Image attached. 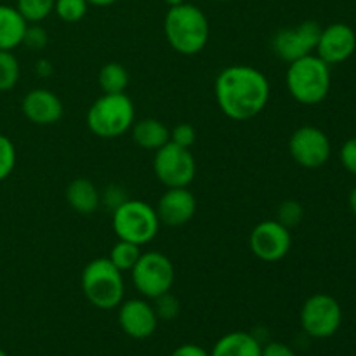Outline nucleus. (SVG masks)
Listing matches in <instances>:
<instances>
[{
	"label": "nucleus",
	"mask_w": 356,
	"mask_h": 356,
	"mask_svg": "<svg viewBox=\"0 0 356 356\" xmlns=\"http://www.w3.org/2000/svg\"><path fill=\"white\" fill-rule=\"evenodd\" d=\"M216 101L228 118L245 122L257 117L270 99V82L254 66L233 65L222 70L214 83Z\"/></svg>",
	"instance_id": "nucleus-1"
},
{
	"label": "nucleus",
	"mask_w": 356,
	"mask_h": 356,
	"mask_svg": "<svg viewBox=\"0 0 356 356\" xmlns=\"http://www.w3.org/2000/svg\"><path fill=\"white\" fill-rule=\"evenodd\" d=\"M163 31L170 47L183 56L198 54L209 42V21L204 10L184 2L165 14Z\"/></svg>",
	"instance_id": "nucleus-2"
},
{
	"label": "nucleus",
	"mask_w": 356,
	"mask_h": 356,
	"mask_svg": "<svg viewBox=\"0 0 356 356\" xmlns=\"http://www.w3.org/2000/svg\"><path fill=\"white\" fill-rule=\"evenodd\" d=\"M287 89L291 96L301 104H318L330 92V66L316 54L305 56L289 63Z\"/></svg>",
	"instance_id": "nucleus-3"
},
{
	"label": "nucleus",
	"mask_w": 356,
	"mask_h": 356,
	"mask_svg": "<svg viewBox=\"0 0 356 356\" xmlns=\"http://www.w3.org/2000/svg\"><path fill=\"white\" fill-rule=\"evenodd\" d=\"M80 282H82L83 296L94 308L113 309L124 301V277L108 257H97L90 261L83 268Z\"/></svg>",
	"instance_id": "nucleus-4"
},
{
	"label": "nucleus",
	"mask_w": 356,
	"mask_h": 356,
	"mask_svg": "<svg viewBox=\"0 0 356 356\" xmlns=\"http://www.w3.org/2000/svg\"><path fill=\"white\" fill-rule=\"evenodd\" d=\"M134 118V103L127 94H103L87 111V127L97 138L113 139L125 134Z\"/></svg>",
	"instance_id": "nucleus-5"
},
{
	"label": "nucleus",
	"mask_w": 356,
	"mask_h": 356,
	"mask_svg": "<svg viewBox=\"0 0 356 356\" xmlns=\"http://www.w3.org/2000/svg\"><path fill=\"white\" fill-rule=\"evenodd\" d=\"M159 228V214L143 200H124L113 211V232L118 240L146 245L155 238Z\"/></svg>",
	"instance_id": "nucleus-6"
},
{
	"label": "nucleus",
	"mask_w": 356,
	"mask_h": 356,
	"mask_svg": "<svg viewBox=\"0 0 356 356\" xmlns=\"http://www.w3.org/2000/svg\"><path fill=\"white\" fill-rule=\"evenodd\" d=\"M131 275L132 284L148 299H156L170 292L176 280L172 261L162 252L141 254Z\"/></svg>",
	"instance_id": "nucleus-7"
},
{
	"label": "nucleus",
	"mask_w": 356,
	"mask_h": 356,
	"mask_svg": "<svg viewBox=\"0 0 356 356\" xmlns=\"http://www.w3.org/2000/svg\"><path fill=\"white\" fill-rule=\"evenodd\" d=\"M153 170L167 188H188L197 174V162L190 148L169 141L155 152Z\"/></svg>",
	"instance_id": "nucleus-8"
},
{
	"label": "nucleus",
	"mask_w": 356,
	"mask_h": 356,
	"mask_svg": "<svg viewBox=\"0 0 356 356\" xmlns=\"http://www.w3.org/2000/svg\"><path fill=\"white\" fill-rule=\"evenodd\" d=\"M343 323V309L336 298L315 294L301 308V327L313 339H329Z\"/></svg>",
	"instance_id": "nucleus-9"
},
{
	"label": "nucleus",
	"mask_w": 356,
	"mask_h": 356,
	"mask_svg": "<svg viewBox=\"0 0 356 356\" xmlns=\"http://www.w3.org/2000/svg\"><path fill=\"white\" fill-rule=\"evenodd\" d=\"M289 152L294 162L305 169H318L329 162L332 146L322 129L302 125L289 139Z\"/></svg>",
	"instance_id": "nucleus-10"
},
{
	"label": "nucleus",
	"mask_w": 356,
	"mask_h": 356,
	"mask_svg": "<svg viewBox=\"0 0 356 356\" xmlns=\"http://www.w3.org/2000/svg\"><path fill=\"white\" fill-rule=\"evenodd\" d=\"M250 250L264 263H278L289 254L292 247L291 229L277 219L261 221L250 233Z\"/></svg>",
	"instance_id": "nucleus-11"
},
{
	"label": "nucleus",
	"mask_w": 356,
	"mask_h": 356,
	"mask_svg": "<svg viewBox=\"0 0 356 356\" xmlns=\"http://www.w3.org/2000/svg\"><path fill=\"white\" fill-rule=\"evenodd\" d=\"M320 28L315 21H305L294 28H284L273 37V51L284 61L292 63L316 51Z\"/></svg>",
	"instance_id": "nucleus-12"
},
{
	"label": "nucleus",
	"mask_w": 356,
	"mask_h": 356,
	"mask_svg": "<svg viewBox=\"0 0 356 356\" xmlns=\"http://www.w3.org/2000/svg\"><path fill=\"white\" fill-rule=\"evenodd\" d=\"M356 51V33L346 23H332L320 31L316 56L329 66L348 61Z\"/></svg>",
	"instance_id": "nucleus-13"
},
{
	"label": "nucleus",
	"mask_w": 356,
	"mask_h": 356,
	"mask_svg": "<svg viewBox=\"0 0 356 356\" xmlns=\"http://www.w3.org/2000/svg\"><path fill=\"white\" fill-rule=\"evenodd\" d=\"M118 323L132 339H148L155 334L159 316L155 308L145 299H129L118 306Z\"/></svg>",
	"instance_id": "nucleus-14"
},
{
	"label": "nucleus",
	"mask_w": 356,
	"mask_h": 356,
	"mask_svg": "<svg viewBox=\"0 0 356 356\" xmlns=\"http://www.w3.org/2000/svg\"><path fill=\"white\" fill-rule=\"evenodd\" d=\"M160 222L167 226H183L197 212V198L188 188H167L156 205Z\"/></svg>",
	"instance_id": "nucleus-15"
},
{
	"label": "nucleus",
	"mask_w": 356,
	"mask_h": 356,
	"mask_svg": "<svg viewBox=\"0 0 356 356\" xmlns=\"http://www.w3.org/2000/svg\"><path fill=\"white\" fill-rule=\"evenodd\" d=\"M23 113L31 124L52 125L61 120L65 108L61 99L49 89H33L23 97Z\"/></svg>",
	"instance_id": "nucleus-16"
},
{
	"label": "nucleus",
	"mask_w": 356,
	"mask_h": 356,
	"mask_svg": "<svg viewBox=\"0 0 356 356\" xmlns=\"http://www.w3.org/2000/svg\"><path fill=\"white\" fill-rule=\"evenodd\" d=\"M263 346L256 336L249 332H229L219 337L211 356H261Z\"/></svg>",
	"instance_id": "nucleus-17"
},
{
	"label": "nucleus",
	"mask_w": 356,
	"mask_h": 356,
	"mask_svg": "<svg viewBox=\"0 0 356 356\" xmlns=\"http://www.w3.org/2000/svg\"><path fill=\"white\" fill-rule=\"evenodd\" d=\"M28 23L16 7L0 3V51H13L23 44Z\"/></svg>",
	"instance_id": "nucleus-18"
},
{
	"label": "nucleus",
	"mask_w": 356,
	"mask_h": 356,
	"mask_svg": "<svg viewBox=\"0 0 356 356\" xmlns=\"http://www.w3.org/2000/svg\"><path fill=\"white\" fill-rule=\"evenodd\" d=\"M66 200L79 214H92L101 204V195L96 184L87 177H76L66 188Z\"/></svg>",
	"instance_id": "nucleus-19"
},
{
	"label": "nucleus",
	"mask_w": 356,
	"mask_h": 356,
	"mask_svg": "<svg viewBox=\"0 0 356 356\" xmlns=\"http://www.w3.org/2000/svg\"><path fill=\"white\" fill-rule=\"evenodd\" d=\"M132 139L143 149L156 152L170 141V131L156 118H143L132 124Z\"/></svg>",
	"instance_id": "nucleus-20"
},
{
	"label": "nucleus",
	"mask_w": 356,
	"mask_h": 356,
	"mask_svg": "<svg viewBox=\"0 0 356 356\" xmlns=\"http://www.w3.org/2000/svg\"><path fill=\"white\" fill-rule=\"evenodd\" d=\"M97 80L104 94H122L129 86V73L120 63H106L99 70Z\"/></svg>",
	"instance_id": "nucleus-21"
},
{
	"label": "nucleus",
	"mask_w": 356,
	"mask_h": 356,
	"mask_svg": "<svg viewBox=\"0 0 356 356\" xmlns=\"http://www.w3.org/2000/svg\"><path fill=\"white\" fill-rule=\"evenodd\" d=\"M139 257H141V249H139V245L125 242V240H118L113 245V249H111L108 259L113 263V266H117L118 270L124 273V271H131L132 268H134V264L138 263Z\"/></svg>",
	"instance_id": "nucleus-22"
},
{
	"label": "nucleus",
	"mask_w": 356,
	"mask_h": 356,
	"mask_svg": "<svg viewBox=\"0 0 356 356\" xmlns=\"http://www.w3.org/2000/svg\"><path fill=\"white\" fill-rule=\"evenodd\" d=\"M56 0H17L16 9L26 23H40L54 10Z\"/></svg>",
	"instance_id": "nucleus-23"
},
{
	"label": "nucleus",
	"mask_w": 356,
	"mask_h": 356,
	"mask_svg": "<svg viewBox=\"0 0 356 356\" xmlns=\"http://www.w3.org/2000/svg\"><path fill=\"white\" fill-rule=\"evenodd\" d=\"M19 80V63L10 51H0V92L14 89Z\"/></svg>",
	"instance_id": "nucleus-24"
},
{
	"label": "nucleus",
	"mask_w": 356,
	"mask_h": 356,
	"mask_svg": "<svg viewBox=\"0 0 356 356\" xmlns=\"http://www.w3.org/2000/svg\"><path fill=\"white\" fill-rule=\"evenodd\" d=\"M87 0H56L54 13L65 23H76L87 14Z\"/></svg>",
	"instance_id": "nucleus-25"
},
{
	"label": "nucleus",
	"mask_w": 356,
	"mask_h": 356,
	"mask_svg": "<svg viewBox=\"0 0 356 356\" xmlns=\"http://www.w3.org/2000/svg\"><path fill=\"white\" fill-rule=\"evenodd\" d=\"M16 146L7 136L0 134V183L13 174L16 167Z\"/></svg>",
	"instance_id": "nucleus-26"
},
{
	"label": "nucleus",
	"mask_w": 356,
	"mask_h": 356,
	"mask_svg": "<svg viewBox=\"0 0 356 356\" xmlns=\"http://www.w3.org/2000/svg\"><path fill=\"white\" fill-rule=\"evenodd\" d=\"M301 219H302V207L299 202L287 200L280 205V209H278L277 221H280L282 225L287 226L289 229H291L292 226L299 225V221H301Z\"/></svg>",
	"instance_id": "nucleus-27"
},
{
	"label": "nucleus",
	"mask_w": 356,
	"mask_h": 356,
	"mask_svg": "<svg viewBox=\"0 0 356 356\" xmlns=\"http://www.w3.org/2000/svg\"><path fill=\"white\" fill-rule=\"evenodd\" d=\"M155 301L156 305L153 306V308H155L156 316H159V318H163V320L176 318L177 313H179V302L170 296V292L160 296V298H156Z\"/></svg>",
	"instance_id": "nucleus-28"
},
{
	"label": "nucleus",
	"mask_w": 356,
	"mask_h": 356,
	"mask_svg": "<svg viewBox=\"0 0 356 356\" xmlns=\"http://www.w3.org/2000/svg\"><path fill=\"white\" fill-rule=\"evenodd\" d=\"M195 139H197V132L190 124H179L170 131V141L183 148H191L195 145Z\"/></svg>",
	"instance_id": "nucleus-29"
},
{
	"label": "nucleus",
	"mask_w": 356,
	"mask_h": 356,
	"mask_svg": "<svg viewBox=\"0 0 356 356\" xmlns=\"http://www.w3.org/2000/svg\"><path fill=\"white\" fill-rule=\"evenodd\" d=\"M23 44L33 51H40L47 45V33L42 26H28L24 31Z\"/></svg>",
	"instance_id": "nucleus-30"
},
{
	"label": "nucleus",
	"mask_w": 356,
	"mask_h": 356,
	"mask_svg": "<svg viewBox=\"0 0 356 356\" xmlns=\"http://www.w3.org/2000/svg\"><path fill=\"white\" fill-rule=\"evenodd\" d=\"M339 159L344 169L350 174H353V176H356V136L348 139V141L341 146Z\"/></svg>",
	"instance_id": "nucleus-31"
},
{
	"label": "nucleus",
	"mask_w": 356,
	"mask_h": 356,
	"mask_svg": "<svg viewBox=\"0 0 356 356\" xmlns=\"http://www.w3.org/2000/svg\"><path fill=\"white\" fill-rule=\"evenodd\" d=\"M261 356H296V353L291 346L275 341V343H268L266 346H263Z\"/></svg>",
	"instance_id": "nucleus-32"
},
{
	"label": "nucleus",
	"mask_w": 356,
	"mask_h": 356,
	"mask_svg": "<svg viewBox=\"0 0 356 356\" xmlns=\"http://www.w3.org/2000/svg\"><path fill=\"white\" fill-rule=\"evenodd\" d=\"M170 356H211V353L198 344H183V346L176 348Z\"/></svg>",
	"instance_id": "nucleus-33"
},
{
	"label": "nucleus",
	"mask_w": 356,
	"mask_h": 356,
	"mask_svg": "<svg viewBox=\"0 0 356 356\" xmlns=\"http://www.w3.org/2000/svg\"><path fill=\"white\" fill-rule=\"evenodd\" d=\"M37 73H38V75H42V76L51 75V73H52L51 63H49L47 59H40V61L37 63Z\"/></svg>",
	"instance_id": "nucleus-34"
},
{
	"label": "nucleus",
	"mask_w": 356,
	"mask_h": 356,
	"mask_svg": "<svg viewBox=\"0 0 356 356\" xmlns=\"http://www.w3.org/2000/svg\"><path fill=\"white\" fill-rule=\"evenodd\" d=\"M117 0H87V3L89 6H96V7H106V6H111V3H115Z\"/></svg>",
	"instance_id": "nucleus-35"
},
{
	"label": "nucleus",
	"mask_w": 356,
	"mask_h": 356,
	"mask_svg": "<svg viewBox=\"0 0 356 356\" xmlns=\"http://www.w3.org/2000/svg\"><path fill=\"white\" fill-rule=\"evenodd\" d=\"M350 209H351V212L356 216V186L351 190V193H350Z\"/></svg>",
	"instance_id": "nucleus-36"
},
{
	"label": "nucleus",
	"mask_w": 356,
	"mask_h": 356,
	"mask_svg": "<svg viewBox=\"0 0 356 356\" xmlns=\"http://www.w3.org/2000/svg\"><path fill=\"white\" fill-rule=\"evenodd\" d=\"M163 2L169 3V6L172 7V6H179V3H184V2H186V0H163Z\"/></svg>",
	"instance_id": "nucleus-37"
},
{
	"label": "nucleus",
	"mask_w": 356,
	"mask_h": 356,
	"mask_svg": "<svg viewBox=\"0 0 356 356\" xmlns=\"http://www.w3.org/2000/svg\"><path fill=\"white\" fill-rule=\"evenodd\" d=\"M0 356H9V355H7V353H6V351H3V350H2V348H0Z\"/></svg>",
	"instance_id": "nucleus-38"
},
{
	"label": "nucleus",
	"mask_w": 356,
	"mask_h": 356,
	"mask_svg": "<svg viewBox=\"0 0 356 356\" xmlns=\"http://www.w3.org/2000/svg\"><path fill=\"white\" fill-rule=\"evenodd\" d=\"M216 2H229V0H216Z\"/></svg>",
	"instance_id": "nucleus-39"
}]
</instances>
